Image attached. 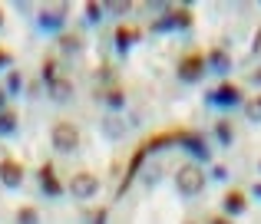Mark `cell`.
Returning a JSON list of instances; mask_svg holds the SVG:
<instances>
[{"label":"cell","mask_w":261,"mask_h":224,"mask_svg":"<svg viewBox=\"0 0 261 224\" xmlns=\"http://www.w3.org/2000/svg\"><path fill=\"white\" fill-rule=\"evenodd\" d=\"M208 103H215V106H238L242 103V89L231 86V83H222L218 89L208 92Z\"/></svg>","instance_id":"277c9868"},{"label":"cell","mask_w":261,"mask_h":224,"mask_svg":"<svg viewBox=\"0 0 261 224\" xmlns=\"http://www.w3.org/2000/svg\"><path fill=\"white\" fill-rule=\"evenodd\" d=\"M159 175H162V168H149V172L142 175V181H146V185H155V181H159Z\"/></svg>","instance_id":"44dd1931"},{"label":"cell","mask_w":261,"mask_h":224,"mask_svg":"<svg viewBox=\"0 0 261 224\" xmlns=\"http://www.w3.org/2000/svg\"><path fill=\"white\" fill-rule=\"evenodd\" d=\"M4 63H10V53H7V50H0V66H4Z\"/></svg>","instance_id":"f1b7e54d"},{"label":"cell","mask_w":261,"mask_h":224,"mask_svg":"<svg viewBox=\"0 0 261 224\" xmlns=\"http://www.w3.org/2000/svg\"><path fill=\"white\" fill-rule=\"evenodd\" d=\"M86 13H89V20H99L102 7H99V4H86Z\"/></svg>","instance_id":"d4e9b609"},{"label":"cell","mask_w":261,"mask_h":224,"mask_svg":"<svg viewBox=\"0 0 261 224\" xmlns=\"http://www.w3.org/2000/svg\"><path fill=\"white\" fill-rule=\"evenodd\" d=\"M43 79H46V83H53V79H57V66H53L50 59L43 63Z\"/></svg>","instance_id":"7402d4cb"},{"label":"cell","mask_w":261,"mask_h":224,"mask_svg":"<svg viewBox=\"0 0 261 224\" xmlns=\"http://www.w3.org/2000/svg\"><path fill=\"white\" fill-rule=\"evenodd\" d=\"M248 53H251V56H255V53H261V30L255 33V40H251V50H248Z\"/></svg>","instance_id":"484cf974"},{"label":"cell","mask_w":261,"mask_h":224,"mask_svg":"<svg viewBox=\"0 0 261 224\" xmlns=\"http://www.w3.org/2000/svg\"><path fill=\"white\" fill-rule=\"evenodd\" d=\"M208 63H212V66H215V70H218V73H228V66H231V59H228V56H225V53H222V50H212V56H208Z\"/></svg>","instance_id":"e0dca14e"},{"label":"cell","mask_w":261,"mask_h":224,"mask_svg":"<svg viewBox=\"0 0 261 224\" xmlns=\"http://www.w3.org/2000/svg\"><path fill=\"white\" fill-rule=\"evenodd\" d=\"M106 10H113V13H126V10H129V4H106Z\"/></svg>","instance_id":"4316f807"},{"label":"cell","mask_w":261,"mask_h":224,"mask_svg":"<svg viewBox=\"0 0 261 224\" xmlns=\"http://www.w3.org/2000/svg\"><path fill=\"white\" fill-rule=\"evenodd\" d=\"M50 142L57 152H73V148L80 145V129L73 125V122H57V125L50 129Z\"/></svg>","instance_id":"7a4b0ae2"},{"label":"cell","mask_w":261,"mask_h":224,"mask_svg":"<svg viewBox=\"0 0 261 224\" xmlns=\"http://www.w3.org/2000/svg\"><path fill=\"white\" fill-rule=\"evenodd\" d=\"M255 195H258V198H261V185H255Z\"/></svg>","instance_id":"1f68e13d"},{"label":"cell","mask_w":261,"mask_h":224,"mask_svg":"<svg viewBox=\"0 0 261 224\" xmlns=\"http://www.w3.org/2000/svg\"><path fill=\"white\" fill-rule=\"evenodd\" d=\"M46 89H50L53 103H70L73 92H76V89H73V83H70V79H63V76H57L53 83H46Z\"/></svg>","instance_id":"8992f818"},{"label":"cell","mask_w":261,"mask_h":224,"mask_svg":"<svg viewBox=\"0 0 261 224\" xmlns=\"http://www.w3.org/2000/svg\"><path fill=\"white\" fill-rule=\"evenodd\" d=\"M222 208H225V214H242L248 208V198H245V191H225Z\"/></svg>","instance_id":"ba28073f"},{"label":"cell","mask_w":261,"mask_h":224,"mask_svg":"<svg viewBox=\"0 0 261 224\" xmlns=\"http://www.w3.org/2000/svg\"><path fill=\"white\" fill-rule=\"evenodd\" d=\"M60 50H63L66 56H76V53L83 50V37H80V33H63V37H60Z\"/></svg>","instance_id":"30bf717a"},{"label":"cell","mask_w":261,"mask_h":224,"mask_svg":"<svg viewBox=\"0 0 261 224\" xmlns=\"http://www.w3.org/2000/svg\"><path fill=\"white\" fill-rule=\"evenodd\" d=\"M102 135H109V139H122V135H126V122H122V119H113V115H109V119H102Z\"/></svg>","instance_id":"7c38bea8"},{"label":"cell","mask_w":261,"mask_h":224,"mask_svg":"<svg viewBox=\"0 0 261 224\" xmlns=\"http://www.w3.org/2000/svg\"><path fill=\"white\" fill-rule=\"evenodd\" d=\"M185 224H192V221H185Z\"/></svg>","instance_id":"e575fe53"},{"label":"cell","mask_w":261,"mask_h":224,"mask_svg":"<svg viewBox=\"0 0 261 224\" xmlns=\"http://www.w3.org/2000/svg\"><path fill=\"white\" fill-rule=\"evenodd\" d=\"M96 191H99V178H96L93 172H80V175H73V181H70V195H73V198L86 201V198H93Z\"/></svg>","instance_id":"3957f363"},{"label":"cell","mask_w":261,"mask_h":224,"mask_svg":"<svg viewBox=\"0 0 261 224\" xmlns=\"http://www.w3.org/2000/svg\"><path fill=\"white\" fill-rule=\"evenodd\" d=\"M63 13H66L63 4L57 7V13H53V10H43V13H40V26H43V30H57L60 20H63Z\"/></svg>","instance_id":"8fae6325"},{"label":"cell","mask_w":261,"mask_h":224,"mask_svg":"<svg viewBox=\"0 0 261 224\" xmlns=\"http://www.w3.org/2000/svg\"><path fill=\"white\" fill-rule=\"evenodd\" d=\"M0 26H4V10H0Z\"/></svg>","instance_id":"d6a6232c"},{"label":"cell","mask_w":261,"mask_h":224,"mask_svg":"<svg viewBox=\"0 0 261 224\" xmlns=\"http://www.w3.org/2000/svg\"><path fill=\"white\" fill-rule=\"evenodd\" d=\"M133 40H136V30H129V26H119V30H116V46H119V53H126Z\"/></svg>","instance_id":"9a60e30c"},{"label":"cell","mask_w":261,"mask_h":224,"mask_svg":"<svg viewBox=\"0 0 261 224\" xmlns=\"http://www.w3.org/2000/svg\"><path fill=\"white\" fill-rule=\"evenodd\" d=\"M208 224H231V221H228V218H212Z\"/></svg>","instance_id":"4dcf8cb0"},{"label":"cell","mask_w":261,"mask_h":224,"mask_svg":"<svg viewBox=\"0 0 261 224\" xmlns=\"http://www.w3.org/2000/svg\"><path fill=\"white\" fill-rule=\"evenodd\" d=\"M175 188L185 195V198L198 195V191L205 188V172H202L198 165H192V162H189V165H182V168L175 172Z\"/></svg>","instance_id":"6da1fadb"},{"label":"cell","mask_w":261,"mask_h":224,"mask_svg":"<svg viewBox=\"0 0 261 224\" xmlns=\"http://www.w3.org/2000/svg\"><path fill=\"white\" fill-rule=\"evenodd\" d=\"M258 172H261V158H258Z\"/></svg>","instance_id":"836d02e7"},{"label":"cell","mask_w":261,"mask_h":224,"mask_svg":"<svg viewBox=\"0 0 261 224\" xmlns=\"http://www.w3.org/2000/svg\"><path fill=\"white\" fill-rule=\"evenodd\" d=\"M0 181H4L7 188H17L20 181H23V165L13 158H4L0 162Z\"/></svg>","instance_id":"5b68a950"},{"label":"cell","mask_w":261,"mask_h":224,"mask_svg":"<svg viewBox=\"0 0 261 224\" xmlns=\"http://www.w3.org/2000/svg\"><path fill=\"white\" fill-rule=\"evenodd\" d=\"M215 135L225 142V145H228V142H231V135H235V132H231V122H228V119H222V122L215 125Z\"/></svg>","instance_id":"ac0fdd59"},{"label":"cell","mask_w":261,"mask_h":224,"mask_svg":"<svg viewBox=\"0 0 261 224\" xmlns=\"http://www.w3.org/2000/svg\"><path fill=\"white\" fill-rule=\"evenodd\" d=\"M106 103L113 106V109H119V106H122V92H119V89H113V92L106 96Z\"/></svg>","instance_id":"603a6c76"},{"label":"cell","mask_w":261,"mask_h":224,"mask_svg":"<svg viewBox=\"0 0 261 224\" xmlns=\"http://www.w3.org/2000/svg\"><path fill=\"white\" fill-rule=\"evenodd\" d=\"M245 119L248 122H261V96H251L245 103Z\"/></svg>","instance_id":"2e32d148"},{"label":"cell","mask_w":261,"mask_h":224,"mask_svg":"<svg viewBox=\"0 0 261 224\" xmlns=\"http://www.w3.org/2000/svg\"><path fill=\"white\" fill-rule=\"evenodd\" d=\"M40 185H43L46 195H60V191H63V185L57 181V172H53V165H43V168H40Z\"/></svg>","instance_id":"9c48e42d"},{"label":"cell","mask_w":261,"mask_h":224,"mask_svg":"<svg viewBox=\"0 0 261 224\" xmlns=\"http://www.w3.org/2000/svg\"><path fill=\"white\" fill-rule=\"evenodd\" d=\"M172 26H192V13L189 10H178L172 17Z\"/></svg>","instance_id":"ffe728a7"},{"label":"cell","mask_w":261,"mask_h":224,"mask_svg":"<svg viewBox=\"0 0 261 224\" xmlns=\"http://www.w3.org/2000/svg\"><path fill=\"white\" fill-rule=\"evenodd\" d=\"M251 83H255V86H261V70H251Z\"/></svg>","instance_id":"83f0119b"},{"label":"cell","mask_w":261,"mask_h":224,"mask_svg":"<svg viewBox=\"0 0 261 224\" xmlns=\"http://www.w3.org/2000/svg\"><path fill=\"white\" fill-rule=\"evenodd\" d=\"M17 224H40L37 208H33V205H20V211H17Z\"/></svg>","instance_id":"5bb4252c"},{"label":"cell","mask_w":261,"mask_h":224,"mask_svg":"<svg viewBox=\"0 0 261 224\" xmlns=\"http://www.w3.org/2000/svg\"><path fill=\"white\" fill-rule=\"evenodd\" d=\"M10 132H17V112L4 109L0 112V135H10Z\"/></svg>","instance_id":"4fadbf2b"},{"label":"cell","mask_w":261,"mask_h":224,"mask_svg":"<svg viewBox=\"0 0 261 224\" xmlns=\"http://www.w3.org/2000/svg\"><path fill=\"white\" fill-rule=\"evenodd\" d=\"M178 76H182L185 83H195V79L202 76V56H185L182 63H178Z\"/></svg>","instance_id":"52a82bcc"},{"label":"cell","mask_w":261,"mask_h":224,"mask_svg":"<svg viewBox=\"0 0 261 224\" xmlns=\"http://www.w3.org/2000/svg\"><path fill=\"white\" fill-rule=\"evenodd\" d=\"M20 83H23V79H20V73H10V79H7V86H10V92H17V89H20Z\"/></svg>","instance_id":"cb8c5ba5"},{"label":"cell","mask_w":261,"mask_h":224,"mask_svg":"<svg viewBox=\"0 0 261 224\" xmlns=\"http://www.w3.org/2000/svg\"><path fill=\"white\" fill-rule=\"evenodd\" d=\"M142 162H146V148H139V152H136V158L129 162V181H133V175L139 172V165H142Z\"/></svg>","instance_id":"d6986e66"},{"label":"cell","mask_w":261,"mask_h":224,"mask_svg":"<svg viewBox=\"0 0 261 224\" xmlns=\"http://www.w3.org/2000/svg\"><path fill=\"white\" fill-rule=\"evenodd\" d=\"M4 109H7V92L0 89V112H4Z\"/></svg>","instance_id":"f546056e"}]
</instances>
